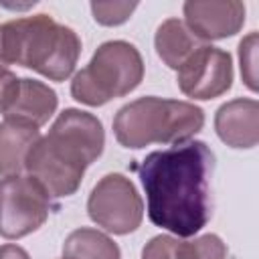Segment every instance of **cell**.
I'll return each mask as SVG.
<instances>
[{
  "label": "cell",
  "mask_w": 259,
  "mask_h": 259,
  "mask_svg": "<svg viewBox=\"0 0 259 259\" xmlns=\"http://www.w3.org/2000/svg\"><path fill=\"white\" fill-rule=\"evenodd\" d=\"M105 146L101 121L81 109L59 113L49 134L38 138L28 150L24 168L51 198L75 194L89 164H93Z\"/></svg>",
  "instance_id": "obj_2"
},
{
  "label": "cell",
  "mask_w": 259,
  "mask_h": 259,
  "mask_svg": "<svg viewBox=\"0 0 259 259\" xmlns=\"http://www.w3.org/2000/svg\"><path fill=\"white\" fill-rule=\"evenodd\" d=\"M57 103H59L57 93L49 85L36 79H20L16 99L12 101L4 117L40 127L55 113Z\"/></svg>",
  "instance_id": "obj_11"
},
{
  "label": "cell",
  "mask_w": 259,
  "mask_h": 259,
  "mask_svg": "<svg viewBox=\"0 0 259 259\" xmlns=\"http://www.w3.org/2000/svg\"><path fill=\"white\" fill-rule=\"evenodd\" d=\"M239 59H241L243 81L251 91H255L257 89V32H251L241 40Z\"/></svg>",
  "instance_id": "obj_17"
},
{
  "label": "cell",
  "mask_w": 259,
  "mask_h": 259,
  "mask_svg": "<svg viewBox=\"0 0 259 259\" xmlns=\"http://www.w3.org/2000/svg\"><path fill=\"white\" fill-rule=\"evenodd\" d=\"M6 65V47H4V24H0V67Z\"/></svg>",
  "instance_id": "obj_20"
},
{
  "label": "cell",
  "mask_w": 259,
  "mask_h": 259,
  "mask_svg": "<svg viewBox=\"0 0 259 259\" xmlns=\"http://www.w3.org/2000/svg\"><path fill=\"white\" fill-rule=\"evenodd\" d=\"M51 196L32 176H4L0 180V235L20 239L34 233L49 217Z\"/></svg>",
  "instance_id": "obj_6"
},
{
  "label": "cell",
  "mask_w": 259,
  "mask_h": 259,
  "mask_svg": "<svg viewBox=\"0 0 259 259\" xmlns=\"http://www.w3.org/2000/svg\"><path fill=\"white\" fill-rule=\"evenodd\" d=\"M214 154L204 142L186 140L148 154L138 174L148 198V217L178 237L198 233L210 219Z\"/></svg>",
  "instance_id": "obj_1"
},
{
  "label": "cell",
  "mask_w": 259,
  "mask_h": 259,
  "mask_svg": "<svg viewBox=\"0 0 259 259\" xmlns=\"http://www.w3.org/2000/svg\"><path fill=\"white\" fill-rule=\"evenodd\" d=\"M87 212L91 221L107 233L127 235L140 227L144 204L130 178L123 174H107L93 186Z\"/></svg>",
  "instance_id": "obj_7"
},
{
  "label": "cell",
  "mask_w": 259,
  "mask_h": 259,
  "mask_svg": "<svg viewBox=\"0 0 259 259\" xmlns=\"http://www.w3.org/2000/svg\"><path fill=\"white\" fill-rule=\"evenodd\" d=\"M63 259H65V257H63Z\"/></svg>",
  "instance_id": "obj_21"
},
{
  "label": "cell",
  "mask_w": 259,
  "mask_h": 259,
  "mask_svg": "<svg viewBox=\"0 0 259 259\" xmlns=\"http://www.w3.org/2000/svg\"><path fill=\"white\" fill-rule=\"evenodd\" d=\"M214 130L231 148H255L259 142V103L255 99H233L221 105L214 115Z\"/></svg>",
  "instance_id": "obj_10"
},
{
  "label": "cell",
  "mask_w": 259,
  "mask_h": 259,
  "mask_svg": "<svg viewBox=\"0 0 259 259\" xmlns=\"http://www.w3.org/2000/svg\"><path fill=\"white\" fill-rule=\"evenodd\" d=\"M0 259H30V257L18 245H2L0 247Z\"/></svg>",
  "instance_id": "obj_19"
},
{
  "label": "cell",
  "mask_w": 259,
  "mask_h": 259,
  "mask_svg": "<svg viewBox=\"0 0 259 259\" xmlns=\"http://www.w3.org/2000/svg\"><path fill=\"white\" fill-rule=\"evenodd\" d=\"M188 30L202 40H219L233 36L245 22V4L237 0H190L184 4Z\"/></svg>",
  "instance_id": "obj_9"
},
{
  "label": "cell",
  "mask_w": 259,
  "mask_h": 259,
  "mask_svg": "<svg viewBox=\"0 0 259 259\" xmlns=\"http://www.w3.org/2000/svg\"><path fill=\"white\" fill-rule=\"evenodd\" d=\"M136 8H138L136 2H93L91 4L93 18L103 26H117L125 22Z\"/></svg>",
  "instance_id": "obj_16"
},
{
  "label": "cell",
  "mask_w": 259,
  "mask_h": 259,
  "mask_svg": "<svg viewBox=\"0 0 259 259\" xmlns=\"http://www.w3.org/2000/svg\"><path fill=\"white\" fill-rule=\"evenodd\" d=\"M6 65H22L51 81H65L79 59L81 38L49 14L16 18L4 24Z\"/></svg>",
  "instance_id": "obj_3"
},
{
  "label": "cell",
  "mask_w": 259,
  "mask_h": 259,
  "mask_svg": "<svg viewBox=\"0 0 259 259\" xmlns=\"http://www.w3.org/2000/svg\"><path fill=\"white\" fill-rule=\"evenodd\" d=\"M204 111L188 101L142 97L123 105L113 117L115 140L123 148L140 150L150 144H178L200 132Z\"/></svg>",
  "instance_id": "obj_4"
},
{
  "label": "cell",
  "mask_w": 259,
  "mask_h": 259,
  "mask_svg": "<svg viewBox=\"0 0 259 259\" xmlns=\"http://www.w3.org/2000/svg\"><path fill=\"white\" fill-rule=\"evenodd\" d=\"M18 85H20V79L6 67H0V113L2 115L8 111V107L16 99Z\"/></svg>",
  "instance_id": "obj_18"
},
{
  "label": "cell",
  "mask_w": 259,
  "mask_h": 259,
  "mask_svg": "<svg viewBox=\"0 0 259 259\" xmlns=\"http://www.w3.org/2000/svg\"><path fill=\"white\" fill-rule=\"evenodd\" d=\"M65 259H121L119 247L103 233L95 229L73 231L63 245Z\"/></svg>",
  "instance_id": "obj_15"
},
{
  "label": "cell",
  "mask_w": 259,
  "mask_h": 259,
  "mask_svg": "<svg viewBox=\"0 0 259 259\" xmlns=\"http://www.w3.org/2000/svg\"><path fill=\"white\" fill-rule=\"evenodd\" d=\"M142 259H227V247L217 235H202L194 241L158 235L144 247Z\"/></svg>",
  "instance_id": "obj_12"
},
{
  "label": "cell",
  "mask_w": 259,
  "mask_h": 259,
  "mask_svg": "<svg viewBox=\"0 0 259 259\" xmlns=\"http://www.w3.org/2000/svg\"><path fill=\"white\" fill-rule=\"evenodd\" d=\"M144 77L140 51L125 40L103 42L71 81V95L85 105H103L134 91Z\"/></svg>",
  "instance_id": "obj_5"
},
{
  "label": "cell",
  "mask_w": 259,
  "mask_h": 259,
  "mask_svg": "<svg viewBox=\"0 0 259 259\" xmlns=\"http://www.w3.org/2000/svg\"><path fill=\"white\" fill-rule=\"evenodd\" d=\"M156 53L158 57L170 67V69H180L182 63L198 49L202 42L188 30V26L178 20V18H168L164 20L154 36Z\"/></svg>",
  "instance_id": "obj_14"
},
{
  "label": "cell",
  "mask_w": 259,
  "mask_h": 259,
  "mask_svg": "<svg viewBox=\"0 0 259 259\" xmlns=\"http://www.w3.org/2000/svg\"><path fill=\"white\" fill-rule=\"evenodd\" d=\"M178 87L194 99H214L231 89L233 61L227 51L202 45L178 69Z\"/></svg>",
  "instance_id": "obj_8"
},
{
  "label": "cell",
  "mask_w": 259,
  "mask_h": 259,
  "mask_svg": "<svg viewBox=\"0 0 259 259\" xmlns=\"http://www.w3.org/2000/svg\"><path fill=\"white\" fill-rule=\"evenodd\" d=\"M38 138V127L14 119H4L0 123V174H18L24 168L28 150L36 144Z\"/></svg>",
  "instance_id": "obj_13"
}]
</instances>
